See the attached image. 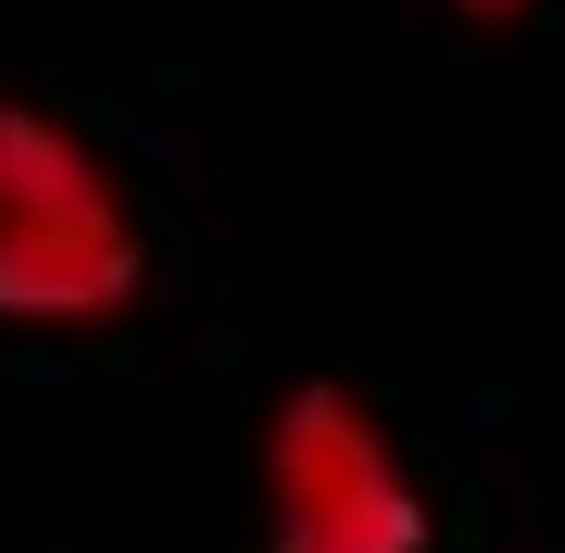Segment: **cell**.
<instances>
[{"instance_id": "1", "label": "cell", "mask_w": 565, "mask_h": 553, "mask_svg": "<svg viewBox=\"0 0 565 553\" xmlns=\"http://www.w3.org/2000/svg\"><path fill=\"white\" fill-rule=\"evenodd\" d=\"M151 289V240L114 164L39 102H0V328H114Z\"/></svg>"}, {"instance_id": "3", "label": "cell", "mask_w": 565, "mask_h": 553, "mask_svg": "<svg viewBox=\"0 0 565 553\" xmlns=\"http://www.w3.org/2000/svg\"><path fill=\"white\" fill-rule=\"evenodd\" d=\"M452 13H478V25H515V13H541V0H452Z\"/></svg>"}, {"instance_id": "2", "label": "cell", "mask_w": 565, "mask_h": 553, "mask_svg": "<svg viewBox=\"0 0 565 553\" xmlns=\"http://www.w3.org/2000/svg\"><path fill=\"white\" fill-rule=\"evenodd\" d=\"M264 541L277 553H427V491L403 440L340 377H302L264 415Z\"/></svg>"}]
</instances>
